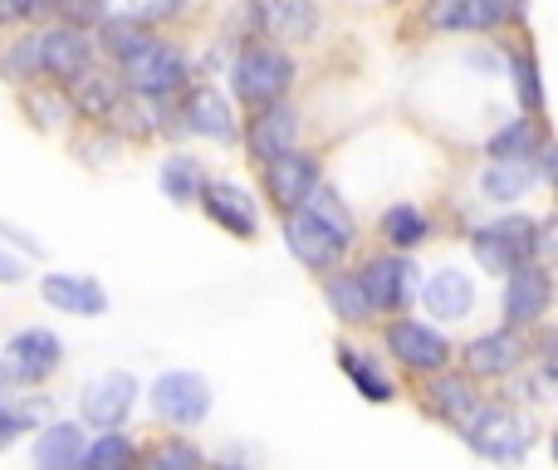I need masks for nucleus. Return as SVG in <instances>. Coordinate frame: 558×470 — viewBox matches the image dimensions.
<instances>
[{"instance_id": "5", "label": "nucleus", "mask_w": 558, "mask_h": 470, "mask_svg": "<svg viewBox=\"0 0 558 470\" xmlns=\"http://www.w3.org/2000/svg\"><path fill=\"white\" fill-rule=\"evenodd\" d=\"M186 79H192L186 55L172 45V39H157V35L147 39L133 59H123V64H118V84H123L128 94H137V98H153V104L177 98L186 88Z\"/></svg>"}, {"instance_id": "3", "label": "nucleus", "mask_w": 558, "mask_h": 470, "mask_svg": "<svg viewBox=\"0 0 558 470\" xmlns=\"http://www.w3.org/2000/svg\"><path fill=\"white\" fill-rule=\"evenodd\" d=\"M461 436L475 456H485V461L520 466L524 456L534 451V442H539V426H534L530 412H520V407H510V402H485L481 412L461 426Z\"/></svg>"}, {"instance_id": "36", "label": "nucleus", "mask_w": 558, "mask_h": 470, "mask_svg": "<svg viewBox=\"0 0 558 470\" xmlns=\"http://www.w3.org/2000/svg\"><path fill=\"white\" fill-rule=\"evenodd\" d=\"M182 10H186V0H118V15L137 20V25H147V29L182 15Z\"/></svg>"}, {"instance_id": "17", "label": "nucleus", "mask_w": 558, "mask_h": 470, "mask_svg": "<svg viewBox=\"0 0 558 470\" xmlns=\"http://www.w3.org/2000/svg\"><path fill=\"white\" fill-rule=\"evenodd\" d=\"M196 206H202V212L211 216L226 236H235V240H251L255 231H260V216H255L251 192H245V186H235V182H216V177H206Z\"/></svg>"}, {"instance_id": "26", "label": "nucleus", "mask_w": 558, "mask_h": 470, "mask_svg": "<svg viewBox=\"0 0 558 470\" xmlns=\"http://www.w3.org/2000/svg\"><path fill=\"white\" fill-rule=\"evenodd\" d=\"M157 182H162L167 202L192 206L196 196H202V186H206V167L196 162V157H186V153H172V157H162V167H157Z\"/></svg>"}, {"instance_id": "11", "label": "nucleus", "mask_w": 558, "mask_h": 470, "mask_svg": "<svg viewBox=\"0 0 558 470\" xmlns=\"http://www.w3.org/2000/svg\"><path fill=\"white\" fill-rule=\"evenodd\" d=\"M137 377L133 373H98V377H88L84 383V393H78V417H84L94 432H118V426L133 417V407H137Z\"/></svg>"}, {"instance_id": "19", "label": "nucleus", "mask_w": 558, "mask_h": 470, "mask_svg": "<svg viewBox=\"0 0 558 470\" xmlns=\"http://www.w3.org/2000/svg\"><path fill=\"white\" fill-rule=\"evenodd\" d=\"M182 118H186V128L192 133H202V137H211V143H231L241 128H235V113H231V104H226V94L216 84H186L182 88Z\"/></svg>"}, {"instance_id": "10", "label": "nucleus", "mask_w": 558, "mask_h": 470, "mask_svg": "<svg viewBox=\"0 0 558 470\" xmlns=\"http://www.w3.org/2000/svg\"><path fill=\"white\" fill-rule=\"evenodd\" d=\"M153 412L172 426H202L211 417V383L192 367H172L153 383Z\"/></svg>"}, {"instance_id": "21", "label": "nucleus", "mask_w": 558, "mask_h": 470, "mask_svg": "<svg viewBox=\"0 0 558 470\" xmlns=\"http://www.w3.org/2000/svg\"><path fill=\"white\" fill-rule=\"evenodd\" d=\"M426 402H432V412L441 417V422H451L456 432L485 407L481 393H475V377H465V373H432L426 377Z\"/></svg>"}, {"instance_id": "4", "label": "nucleus", "mask_w": 558, "mask_h": 470, "mask_svg": "<svg viewBox=\"0 0 558 470\" xmlns=\"http://www.w3.org/2000/svg\"><path fill=\"white\" fill-rule=\"evenodd\" d=\"M471 250L490 275H510L520 265H534L549 250V226L530 221V216H500L471 236Z\"/></svg>"}, {"instance_id": "23", "label": "nucleus", "mask_w": 558, "mask_h": 470, "mask_svg": "<svg viewBox=\"0 0 558 470\" xmlns=\"http://www.w3.org/2000/svg\"><path fill=\"white\" fill-rule=\"evenodd\" d=\"M84 446L88 442L78 422H49V426H39L35 446H29V461H35V470H78Z\"/></svg>"}, {"instance_id": "1", "label": "nucleus", "mask_w": 558, "mask_h": 470, "mask_svg": "<svg viewBox=\"0 0 558 470\" xmlns=\"http://www.w3.org/2000/svg\"><path fill=\"white\" fill-rule=\"evenodd\" d=\"M88 64H94V39H88V29H74V25H45V29H35V35L15 39V45L0 55V74L15 79V84H59L64 88L69 79H78Z\"/></svg>"}, {"instance_id": "8", "label": "nucleus", "mask_w": 558, "mask_h": 470, "mask_svg": "<svg viewBox=\"0 0 558 470\" xmlns=\"http://www.w3.org/2000/svg\"><path fill=\"white\" fill-rule=\"evenodd\" d=\"M554 309V275L534 260V265H520L505 275V294H500V314H505V328H539Z\"/></svg>"}, {"instance_id": "29", "label": "nucleus", "mask_w": 558, "mask_h": 470, "mask_svg": "<svg viewBox=\"0 0 558 470\" xmlns=\"http://www.w3.org/2000/svg\"><path fill=\"white\" fill-rule=\"evenodd\" d=\"M544 133L534 118H514V123H505L500 133L485 143V153H490V162H530L534 153H539Z\"/></svg>"}, {"instance_id": "32", "label": "nucleus", "mask_w": 558, "mask_h": 470, "mask_svg": "<svg viewBox=\"0 0 558 470\" xmlns=\"http://www.w3.org/2000/svg\"><path fill=\"white\" fill-rule=\"evenodd\" d=\"M137 470H206V456L186 436H162L147 446V456H137Z\"/></svg>"}, {"instance_id": "15", "label": "nucleus", "mask_w": 558, "mask_h": 470, "mask_svg": "<svg viewBox=\"0 0 558 470\" xmlns=\"http://www.w3.org/2000/svg\"><path fill=\"white\" fill-rule=\"evenodd\" d=\"M265 192H270L279 216L299 212V206H308V196L318 192V162L308 153H299V147L275 157V162H265Z\"/></svg>"}, {"instance_id": "37", "label": "nucleus", "mask_w": 558, "mask_h": 470, "mask_svg": "<svg viewBox=\"0 0 558 470\" xmlns=\"http://www.w3.org/2000/svg\"><path fill=\"white\" fill-rule=\"evenodd\" d=\"M54 15H59V25L88 29L104 20V0H54Z\"/></svg>"}, {"instance_id": "24", "label": "nucleus", "mask_w": 558, "mask_h": 470, "mask_svg": "<svg viewBox=\"0 0 558 470\" xmlns=\"http://www.w3.org/2000/svg\"><path fill=\"white\" fill-rule=\"evenodd\" d=\"M260 29L284 45H304L318 29V10L314 0H260Z\"/></svg>"}, {"instance_id": "28", "label": "nucleus", "mask_w": 558, "mask_h": 470, "mask_svg": "<svg viewBox=\"0 0 558 470\" xmlns=\"http://www.w3.org/2000/svg\"><path fill=\"white\" fill-rule=\"evenodd\" d=\"M153 39V29L147 25H137V20H128V15H104L98 20V39H94V49H104L113 64H123V59H133L137 49Z\"/></svg>"}, {"instance_id": "25", "label": "nucleus", "mask_w": 558, "mask_h": 470, "mask_svg": "<svg viewBox=\"0 0 558 470\" xmlns=\"http://www.w3.org/2000/svg\"><path fill=\"white\" fill-rule=\"evenodd\" d=\"M324 279V299H328V309L338 314V324H367L373 318V304H367V294H363V285H357V269H328V275H318Z\"/></svg>"}, {"instance_id": "30", "label": "nucleus", "mask_w": 558, "mask_h": 470, "mask_svg": "<svg viewBox=\"0 0 558 470\" xmlns=\"http://www.w3.org/2000/svg\"><path fill=\"white\" fill-rule=\"evenodd\" d=\"M539 182V172H534V162H490L481 172V192L490 196V202H520L530 186Z\"/></svg>"}, {"instance_id": "14", "label": "nucleus", "mask_w": 558, "mask_h": 470, "mask_svg": "<svg viewBox=\"0 0 558 470\" xmlns=\"http://www.w3.org/2000/svg\"><path fill=\"white\" fill-rule=\"evenodd\" d=\"M465 377H510L530 358V338L520 328H490V334L465 344Z\"/></svg>"}, {"instance_id": "33", "label": "nucleus", "mask_w": 558, "mask_h": 470, "mask_svg": "<svg viewBox=\"0 0 558 470\" xmlns=\"http://www.w3.org/2000/svg\"><path fill=\"white\" fill-rule=\"evenodd\" d=\"M78 470H137V446L123 432H104L98 442L84 446Z\"/></svg>"}, {"instance_id": "18", "label": "nucleus", "mask_w": 558, "mask_h": 470, "mask_svg": "<svg viewBox=\"0 0 558 470\" xmlns=\"http://www.w3.org/2000/svg\"><path fill=\"white\" fill-rule=\"evenodd\" d=\"M426 314H436L441 324H461L475 309V279L461 265H441L436 275H426V285H416Z\"/></svg>"}, {"instance_id": "35", "label": "nucleus", "mask_w": 558, "mask_h": 470, "mask_svg": "<svg viewBox=\"0 0 558 470\" xmlns=\"http://www.w3.org/2000/svg\"><path fill=\"white\" fill-rule=\"evenodd\" d=\"M510 84H514V94H520L524 113L539 118L544 113V84H539V64H534V55H514L510 59Z\"/></svg>"}, {"instance_id": "31", "label": "nucleus", "mask_w": 558, "mask_h": 470, "mask_svg": "<svg viewBox=\"0 0 558 470\" xmlns=\"http://www.w3.org/2000/svg\"><path fill=\"white\" fill-rule=\"evenodd\" d=\"M338 367H343V377L367 397V402L383 407V402H392V397H397V393H392V377L377 373V363H373V358H363L357 348H348V344L338 348Z\"/></svg>"}, {"instance_id": "22", "label": "nucleus", "mask_w": 558, "mask_h": 470, "mask_svg": "<svg viewBox=\"0 0 558 470\" xmlns=\"http://www.w3.org/2000/svg\"><path fill=\"white\" fill-rule=\"evenodd\" d=\"M64 98H69V108H74V113L94 118V123H108L113 104L123 98V84H118V74H104L98 64H88L84 74L64 84Z\"/></svg>"}, {"instance_id": "39", "label": "nucleus", "mask_w": 558, "mask_h": 470, "mask_svg": "<svg viewBox=\"0 0 558 470\" xmlns=\"http://www.w3.org/2000/svg\"><path fill=\"white\" fill-rule=\"evenodd\" d=\"M25 426H29V417H25V412H10V407L0 402V451H5V446L15 442V436L25 432Z\"/></svg>"}, {"instance_id": "9", "label": "nucleus", "mask_w": 558, "mask_h": 470, "mask_svg": "<svg viewBox=\"0 0 558 470\" xmlns=\"http://www.w3.org/2000/svg\"><path fill=\"white\" fill-rule=\"evenodd\" d=\"M357 285H363L373 314L397 318V314H407V304L416 299V265H412V255L387 250V255H373L363 269H357Z\"/></svg>"}, {"instance_id": "27", "label": "nucleus", "mask_w": 558, "mask_h": 470, "mask_svg": "<svg viewBox=\"0 0 558 470\" xmlns=\"http://www.w3.org/2000/svg\"><path fill=\"white\" fill-rule=\"evenodd\" d=\"M383 240L397 250V255H407V250H416L426 236H432V221H426V212L422 206H412V202H397V206H387L383 212Z\"/></svg>"}, {"instance_id": "34", "label": "nucleus", "mask_w": 558, "mask_h": 470, "mask_svg": "<svg viewBox=\"0 0 558 470\" xmlns=\"http://www.w3.org/2000/svg\"><path fill=\"white\" fill-rule=\"evenodd\" d=\"M25 113L35 118L39 128H59L74 108H69V98H64V88L59 84H29L25 88Z\"/></svg>"}, {"instance_id": "40", "label": "nucleus", "mask_w": 558, "mask_h": 470, "mask_svg": "<svg viewBox=\"0 0 558 470\" xmlns=\"http://www.w3.org/2000/svg\"><path fill=\"white\" fill-rule=\"evenodd\" d=\"M0 279H10V285H15V279H20V260L0 255Z\"/></svg>"}, {"instance_id": "20", "label": "nucleus", "mask_w": 558, "mask_h": 470, "mask_svg": "<svg viewBox=\"0 0 558 470\" xmlns=\"http://www.w3.org/2000/svg\"><path fill=\"white\" fill-rule=\"evenodd\" d=\"M294 137H299V113L289 104H270L251 118L245 128V147H251L255 162H275V157L294 153Z\"/></svg>"}, {"instance_id": "6", "label": "nucleus", "mask_w": 558, "mask_h": 470, "mask_svg": "<svg viewBox=\"0 0 558 470\" xmlns=\"http://www.w3.org/2000/svg\"><path fill=\"white\" fill-rule=\"evenodd\" d=\"M231 84H235V98L245 108H270V104H284L289 84H294V59L275 45H251L235 55V69H231Z\"/></svg>"}, {"instance_id": "7", "label": "nucleus", "mask_w": 558, "mask_h": 470, "mask_svg": "<svg viewBox=\"0 0 558 470\" xmlns=\"http://www.w3.org/2000/svg\"><path fill=\"white\" fill-rule=\"evenodd\" d=\"M59 363H64L59 334H49V328H20V334L0 348V383L35 387V383H45Z\"/></svg>"}, {"instance_id": "2", "label": "nucleus", "mask_w": 558, "mask_h": 470, "mask_svg": "<svg viewBox=\"0 0 558 470\" xmlns=\"http://www.w3.org/2000/svg\"><path fill=\"white\" fill-rule=\"evenodd\" d=\"M353 240H357L353 216H348V206L338 202L328 186H318V192L308 196V206H299V212L284 216L289 255H294L304 269H314V275H328V269L343 265Z\"/></svg>"}, {"instance_id": "12", "label": "nucleus", "mask_w": 558, "mask_h": 470, "mask_svg": "<svg viewBox=\"0 0 558 470\" xmlns=\"http://www.w3.org/2000/svg\"><path fill=\"white\" fill-rule=\"evenodd\" d=\"M387 353L402 367H412V373L432 377V373H446V363H451V338H446L441 328L422 324V318L397 314L392 324H387Z\"/></svg>"}, {"instance_id": "13", "label": "nucleus", "mask_w": 558, "mask_h": 470, "mask_svg": "<svg viewBox=\"0 0 558 470\" xmlns=\"http://www.w3.org/2000/svg\"><path fill=\"white\" fill-rule=\"evenodd\" d=\"M524 15V0H426V25L456 29V35H481V29L514 25Z\"/></svg>"}, {"instance_id": "16", "label": "nucleus", "mask_w": 558, "mask_h": 470, "mask_svg": "<svg viewBox=\"0 0 558 470\" xmlns=\"http://www.w3.org/2000/svg\"><path fill=\"white\" fill-rule=\"evenodd\" d=\"M39 294L54 314L69 318H98L108 314V289L94 275H74V269H54V275L39 279Z\"/></svg>"}, {"instance_id": "38", "label": "nucleus", "mask_w": 558, "mask_h": 470, "mask_svg": "<svg viewBox=\"0 0 558 470\" xmlns=\"http://www.w3.org/2000/svg\"><path fill=\"white\" fill-rule=\"evenodd\" d=\"M54 15V0H0V25H20V20Z\"/></svg>"}]
</instances>
